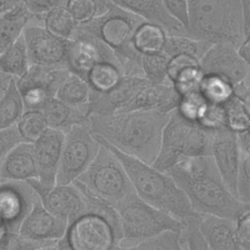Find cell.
<instances>
[{"label":"cell","mask_w":250,"mask_h":250,"mask_svg":"<svg viewBox=\"0 0 250 250\" xmlns=\"http://www.w3.org/2000/svg\"><path fill=\"white\" fill-rule=\"evenodd\" d=\"M166 173L186 194L192 210L199 215H211L235 221L250 210L223 181L210 155L184 159Z\"/></svg>","instance_id":"cell-1"},{"label":"cell","mask_w":250,"mask_h":250,"mask_svg":"<svg viewBox=\"0 0 250 250\" xmlns=\"http://www.w3.org/2000/svg\"><path fill=\"white\" fill-rule=\"evenodd\" d=\"M170 113L132 110L108 115L92 114L87 124L93 134L119 151L152 165Z\"/></svg>","instance_id":"cell-2"},{"label":"cell","mask_w":250,"mask_h":250,"mask_svg":"<svg viewBox=\"0 0 250 250\" xmlns=\"http://www.w3.org/2000/svg\"><path fill=\"white\" fill-rule=\"evenodd\" d=\"M188 23L184 35L211 44L238 46L249 39L240 0H187Z\"/></svg>","instance_id":"cell-3"},{"label":"cell","mask_w":250,"mask_h":250,"mask_svg":"<svg viewBox=\"0 0 250 250\" xmlns=\"http://www.w3.org/2000/svg\"><path fill=\"white\" fill-rule=\"evenodd\" d=\"M95 137L119 159L129 177L134 192L142 200L181 222L201 216L192 210L186 194L166 172L159 171L150 164L119 151L97 135Z\"/></svg>","instance_id":"cell-4"},{"label":"cell","mask_w":250,"mask_h":250,"mask_svg":"<svg viewBox=\"0 0 250 250\" xmlns=\"http://www.w3.org/2000/svg\"><path fill=\"white\" fill-rule=\"evenodd\" d=\"M212 133L196 120L174 109L163 128L159 150L152 166L166 172L184 159L210 155Z\"/></svg>","instance_id":"cell-5"},{"label":"cell","mask_w":250,"mask_h":250,"mask_svg":"<svg viewBox=\"0 0 250 250\" xmlns=\"http://www.w3.org/2000/svg\"><path fill=\"white\" fill-rule=\"evenodd\" d=\"M120 226V246H131L164 231L182 232L184 222L154 208L135 192L115 206Z\"/></svg>","instance_id":"cell-6"},{"label":"cell","mask_w":250,"mask_h":250,"mask_svg":"<svg viewBox=\"0 0 250 250\" xmlns=\"http://www.w3.org/2000/svg\"><path fill=\"white\" fill-rule=\"evenodd\" d=\"M99 143L101 146L96 157L76 180L115 208L134 189L119 159L106 146Z\"/></svg>","instance_id":"cell-7"},{"label":"cell","mask_w":250,"mask_h":250,"mask_svg":"<svg viewBox=\"0 0 250 250\" xmlns=\"http://www.w3.org/2000/svg\"><path fill=\"white\" fill-rule=\"evenodd\" d=\"M146 21L142 18L109 3L107 9L88 21L78 23V28L87 31L105 43L114 54L134 45L137 29Z\"/></svg>","instance_id":"cell-8"},{"label":"cell","mask_w":250,"mask_h":250,"mask_svg":"<svg viewBox=\"0 0 250 250\" xmlns=\"http://www.w3.org/2000/svg\"><path fill=\"white\" fill-rule=\"evenodd\" d=\"M100 146L87 123L75 125L66 132L56 185H68L75 181L94 160Z\"/></svg>","instance_id":"cell-9"},{"label":"cell","mask_w":250,"mask_h":250,"mask_svg":"<svg viewBox=\"0 0 250 250\" xmlns=\"http://www.w3.org/2000/svg\"><path fill=\"white\" fill-rule=\"evenodd\" d=\"M69 73L67 68L30 64L21 77L15 79L24 110H39L48 99L56 96L59 87Z\"/></svg>","instance_id":"cell-10"},{"label":"cell","mask_w":250,"mask_h":250,"mask_svg":"<svg viewBox=\"0 0 250 250\" xmlns=\"http://www.w3.org/2000/svg\"><path fill=\"white\" fill-rule=\"evenodd\" d=\"M30 64L66 68L69 40L59 37L42 25L27 22L22 30Z\"/></svg>","instance_id":"cell-11"},{"label":"cell","mask_w":250,"mask_h":250,"mask_svg":"<svg viewBox=\"0 0 250 250\" xmlns=\"http://www.w3.org/2000/svg\"><path fill=\"white\" fill-rule=\"evenodd\" d=\"M101 62H111L119 64L114 52L97 36L76 27L66 57V68L85 80L89 70Z\"/></svg>","instance_id":"cell-12"},{"label":"cell","mask_w":250,"mask_h":250,"mask_svg":"<svg viewBox=\"0 0 250 250\" xmlns=\"http://www.w3.org/2000/svg\"><path fill=\"white\" fill-rule=\"evenodd\" d=\"M202 76L218 77L233 86L250 77L249 62L228 43H216L198 62Z\"/></svg>","instance_id":"cell-13"},{"label":"cell","mask_w":250,"mask_h":250,"mask_svg":"<svg viewBox=\"0 0 250 250\" xmlns=\"http://www.w3.org/2000/svg\"><path fill=\"white\" fill-rule=\"evenodd\" d=\"M63 237L71 250H111L116 244L109 223L93 214H84L70 223Z\"/></svg>","instance_id":"cell-14"},{"label":"cell","mask_w":250,"mask_h":250,"mask_svg":"<svg viewBox=\"0 0 250 250\" xmlns=\"http://www.w3.org/2000/svg\"><path fill=\"white\" fill-rule=\"evenodd\" d=\"M26 182L36 193L41 204L50 213L63 220L68 225L86 214L82 194L72 183L46 187L37 179Z\"/></svg>","instance_id":"cell-15"},{"label":"cell","mask_w":250,"mask_h":250,"mask_svg":"<svg viewBox=\"0 0 250 250\" xmlns=\"http://www.w3.org/2000/svg\"><path fill=\"white\" fill-rule=\"evenodd\" d=\"M37 195L27 182H0V222L7 230L19 232Z\"/></svg>","instance_id":"cell-16"},{"label":"cell","mask_w":250,"mask_h":250,"mask_svg":"<svg viewBox=\"0 0 250 250\" xmlns=\"http://www.w3.org/2000/svg\"><path fill=\"white\" fill-rule=\"evenodd\" d=\"M212 157L223 181L236 196L235 183L239 164V149L236 144V133L228 126L213 130L210 146Z\"/></svg>","instance_id":"cell-17"},{"label":"cell","mask_w":250,"mask_h":250,"mask_svg":"<svg viewBox=\"0 0 250 250\" xmlns=\"http://www.w3.org/2000/svg\"><path fill=\"white\" fill-rule=\"evenodd\" d=\"M64 133L47 128V130L32 143L33 156L37 170V180L46 187L56 185V176L60 165Z\"/></svg>","instance_id":"cell-18"},{"label":"cell","mask_w":250,"mask_h":250,"mask_svg":"<svg viewBox=\"0 0 250 250\" xmlns=\"http://www.w3.org/2000/svg\"><path fill=\"white\" fill-rule=\"evenodd\" d=\"M67 227L66 222L50 213L36 197L20 227L19 233L31 240L58 242L65 235Z\"/></svg>","instance_id":"cell-19"},{"label":"cell","mask_w":250,"mask_h":250,"mask_svg":"<svg viewBox=\"0 0 250 250\" xmlns=\"http://www.w3.org/2000/svg\"><path fill=\"white\" fill-rule=\"evenodd\" d=\"M147 83L145 78L123 76L111 89L104 93H91L90 115H108L119 112Z\"/></svg>","instance_id":"cell-20"},{"label":"cell","mask_w":250,"mask_h":250,"mask_svg":"<svg viewBox=\"0 0 250 250\" xmlns=\"http://www.w3.org/2000/svg\"><path fill=\"white\" fill-rule=\"evenodd\" d=\"M180 100L181 95L174 85L147 82L119 112L157 110L170 113L178 107Z\"/></svg>","instance_id":"cell-21"},{"label":"cell","mask_w":250,"mask_h":250,"mask_svg":"<svg viewBox=\"0 0 250 250\" xmlns=\"http://www.w3.org/2000/svg\"><path fill=\"white\" fill-rule=\"evenodd\" d=\"M146 22L162 28L167 35H184L185 27L165 9L161 0H110Z\"/></svg>","instance_id":"cell-22"},{"label":"cell","mask_w":250,"mask_h":250,"mask_svg":"<svg viewBox=\"0 0 250 250\" xmlns=\"http://www.w3.org/2000/svg\"><path fill=\"white\" fill-rule=\"evenodd\" d=\"M48 125V128L68 132L73 126L88 122L90 112L89 104L73 105L62 102L56 97L48 99L39 109Z\"/></svg>","instance_id":"cell-23"},{"label":"cell","mask_w":250,"mask_h":250,"mask_svg":"<svg viewBox=\"0 0 250 250\" xmlns=\"http://www.w3.org/2000/svg\"><path fill=\"white\" fill-rule=\"evenodd\" d=\"M37 179L32 144L21 142L15 146L0 163V182Z\"/></svg>","instance_id":"cell-24"},{"label":"cell","mask_w":250,"mask_h":250,"mask_svg":"<svg viewBox=\"0 0 250 250\" xmlns=\"http://www.w3.org/2000/svg\"><path fill=\"white\" fill-rule=\"evenodd\" d=\"M198 228L211 250H244L236 238L232 220L202 215Z\"/></svg>","instance_id":"cell-25"},{"label":"cell","mask_w":250,"mask_h":250,"mask_svg":"<svg viewBox=\"0 0 250 250\" xmlns=\"http://www.w3.org/2000/svg\"><path fill=\"white\" fill-rule=\"evenodd\" d=\"M28 22L42 25L55 35L68 40L78 25L65 6L55 8L43 15L31 16Z\"/></svg>","instance_id":"cell-26"},{"label":"cell","mask_w":250,"mask_h":250,"mask_svg":"<svg viewBox=\"0 0 250 250\" xmlns=\"http://www.w3.org/2000/svg\"><path fill=\"white\" fill-rule=\"evenodd\" d=\"M72 184L80 190L84 204H85V212L86 214H93L96 216H99L105 221L109 223L111 226L115 238H116V244L120 240V226H119V218L118 213L116 209L106 200L104 198L96 195L92 191H90L83 184H81L79 181L75 180L72 182Z\"/></svg>","instance_id":"cell-27"},{"label":"cell","mask_w":250,"mask_h":250,"mask_svg":"<svg viewBox=\"0 0 250 250\" xmlns=\"http://www.w3.org/2000/svg\"><path fill=\"white\" fill-rule=\"evenodd\" d=\"M22 33L0 54V71L11 78L21 77L29 67Z\"/></svg>","instance_id":"cell-28"},{"label":"cell","mask_w":250,"mask_h":250,"mask_svg":"<svg viewBox=\"0 0 250 250\" xmlns=\"http://www.w3.org/2000/svg\"><path fill=\"white\" fill-rule=\"evenodd\" d=\"M30 18L23 5L0 15V54L21 35Z\"/></svg>","instance_id":"cell-29"},{"label":"cell","mask_w":250,"mask_h":250,"mask_svg":"<svg viewBox=\"0 0 250 250\" xmlns=\"http://www.w3.org/2000/svg\"><path fill=\"white\" fill-rule=\"evenodd\" d=\"M124 76L120 64L111 62H101L87 73L85 80L91 93H104L114 87Z\"/></svg>","instance_id":"cell-30"},{"label":"cell","mask_w":250,"mask_h":250,"mask_svg":"<svg viewBox=\"0 0 250 250\" xmlns=\"http://www.w3.org/2000/svg\"><path fill=\"white\" fill-rule=\"evenodd\" d=\"M211 46V43L193 39L188 36L166 34L161 52H163L169 59L177 56H188L199 62Z\"/></svg>","instance_id":"cell-31"},{"label":"cell","mask_w":250,"mask_h":250,"mask_svg":"<svg viewBox=\"0 0 250 250\" xmlns=\"http://www.w3.org/2000/svg\"><path fill=\"white\" fill-rule=\"evenodd\" d=\"M24 111L21 96L12 78L0 97V130L16 126Z\"/></svg>","instance_id":"cell-32"},{"label":"cell","mask_w":250,"mask_h":250,"mask_svg":"<svg viewBox=\"0 0 250 250\" xmlns=\"http://www.w3.org/2000/svg\"><path fill=\"white\" fill-rule=\"evenodd\" d=\"M111 250H187L182 233L168 230L131 246L115 244Z\"/></svg>","instance_id":"cell-33"},{"label":"cell","mask_w":250,"mask_h":250,"mask_svg":"<svg viewBox=\"0 0 250 250\" xmlns=\"http://www.w3.org/2000/svg\"><path fill=\"white\" fill-rule=\"evenodd\" d=\"M91 89L83 78L69 73L59 87L56 98L69 104L79 105L89 104Z\"/></svg>","instance_id":"cell-34"},{"label":"cell","mask_w":250,"mask_h":250,"mask_svg":"<svg viewBox=\"0 0 250 250\" xmlns=\"http://www.w3.org/2000/svg\"><path fill=\"white\" fill-rule=\"evenodd\" d=\"M170 59L161 51L143 54L142 67L144 78L152 84H172L168 76Z\"/></svg>","instance_id":"cell-35"},{"label":"cell","mask_w":250,"mask_h":250,"mask_svg":"<svg viewBox=\"0 0 250 250\" xmlns=\"http://www.w3.org/2000/svg\"><path fill=\"white\" fill-rule=\"evenodd\" d=\"M165 37L166 33L162 28L146 21L137 29L133 42L141 53H153L162 50Z\"/></svg>","instance_id":"cell-36"},{"label":"cell","mask_w":250,"mask_h":250,"mask_svg":"<svg viewBox=\"0 0 250 250\" xmlns=\"http://www.w3.org/2000/svg\"><path fill=\"white\" fill-rule=\"evenodd\" d=\"M16 128L23 142L32 144L47 130L48 125L40 110L28 109L23 111Z\"/></svg>","instance_id":"cell-37"},{"label":"cell","mask_w":250,"mask_h":250,"mask_svg":"<svg viewBox=\"0 0 250 250\" xmlns=\"http://www.w3.org/2000/svg\"><path fill=\"white\" fill-rule=\"evenodd\" d=\"M226 125L234 132L249 130V104L232 95L224 104Z\"/></svg>","instance_id":"cell-38"},{"label":"cell","mask_w":250,"mask_h":250,"mask_svg":"<svg viewBox=\"0 0 250 250\" xmlns=\"http://www.w3.org/2000/svg\"><path fill=\"white\" fill-rule=\"evenodd\" d=\"M199 92L206 103L215 104H223L233 95L231 85L214 76H202Z\"/></svg>","instance_id":"cell-39"},{"label":"cell","mask_w":250,"mask_h":250,"mask_svg":"<svg viewBox=\"0 0 250 250\" xmlns=\"http://www.w3.org/2000/svg\"><path fill=\"white\" fill-rule=\"evenodd\" d=\"M239 164L236 174L235 193L243 203H250V154L240 153Z\"/></svg>","instance_id":"cell-40"},{"label":"cell","mask_w":250,"mask_h":250,"mask_svg":"<svg viewBox=\"0 0 250 250\" xmlns=\"http://www.w3.org/2000/svg\"><path fill=\"white\" fill-rule=\"evenodd\" d=\"M201 216L188 218L184 222V228L181 233L187 250H211L198 228V222Z\"/></svg>","instance_id":"cell-41"},{"label":"cell","mask_w":250,"mask_h":250,"mask_svg":"<svg viewBox=\"0 0 250 250\" xmlns=\"http://www.w3.org/2000/svg\"><path fill=\"white\" fill-rule=\"evenodd\" d=\"M65 8L77 23L88 21L99 15V9L94 0H68Z\"/></svg>","instance_id":"cell-42"},{"label":"cell","mask_w":250,"mask_h":250,"mask_svg":"<svg viewBox=\"0 0 250 250\" xmlns=\"http://www.w3.org/2000/svg\"><path fill=\"white\" fill-rule=\"evenodd\" d=\"M68 0H22V5L31 16L43 15L55 8L64 7Z\"/></svg>","instance_id":"cell-43"},{"label":"cell","mask_w":250,"mask_h":250,"mask_svg":"<svg viewBox=\"0 0 250 250\" xmlns=\"http://www.w3.org/2000/svg\"><path fill=\"white\" fill-rule=\"evenodd\" d=\"M234 231L241 247L244 250H250V210L234 221Z\"/></svg>","instance_id":"cell-44"},{"label":"cell","mask_w":250,"mask_h":250,"mask_svg":"<svg viewBox=\"0 0 250 250\" xmlns=\"http://www.w3.org/2000/svg\"><path fill=\"white\" fill-rule=\"evenodd\" d=\"M23 142L16 126L0 130V163L5 155L18 144Z\"/></svg>","instance_id":"cell-45"},{"label":"cell","mask_w":250,"mask_h":250,"mask_svg":"<svg viewBox=\"0 0 250 250\" xmlns=\"http://www.w3.org/2000/svg\"><path fill=\"white\" fill-rule=\"evenodd\" d=\"M167 12L186 28L188 23L187 0H161Z\"/></svg>","instance_id":"cell-46"},{"label":"cell","mask_w":250,"mask_h":250,"mask_svg":"<svg viewBox=\"0 0 250 250\" xmlns=\"http://www.w3.org/2000/svg\"><path fill=\"white\" fill-rule=\"evenodd\" d=\"M236 133V144L240 153L250 154V138L249 130H244Z\"/></svg>","instance_id":"cell-47"},{"label":"cell","mask_w":250,"mask_h":250,"mask_svg":"<svg viewBox=\"0 0 250 250\" xmlns=\"http://www.w3.org/2000/svg\"><path fill=\"white\" fill-rule=\"evenodd\" d=\"M22 5V0H0V15Z\"/></svg>","instance_id":"cell-48"},{"label":"cell","mask_w":250,"mask_h":250,"mask_svg":"<svg viewBox=\"0 0 250 250\" xmlns=\"http://www.w3.org/2000/svg\"><path fill=\"white\" fill-rule=\"evenodd\" d=\"M237 52L246 62H249V39H246L238 46Z\"/></svg>","instance_id":"cell-49"},{"label":"cell","mask_w":250,"mask_h":250,"mask_svg":"<svg viewBox=\"0 0 250 250\" xmlns=\"http://www.w3.org/2000/svg\"><path fill=\"white\" fill-rule=\"evenodd\" d=\"M11 79H12L11 77L5 75L4 73H2V72L0 71V97H1L2 94L4 93V91H5V89L7 88V86H8V84H9V82H10Z\"/></svg>","instance_id":"cell-50"},{"label":"cell","mask_w":250,"mask_h":250,"mask_svg":"<svg viewBox=\"0 0 250 250\" xmlns=\"http://www.w3.org/2000/svg\"><path fill=\"white\" fill-rule=\"evenodd\" d=\"M98 6V9H99V15L103 14L108 7L109 3H110V0H94ZM98 15V16H99Z\"/></svg>","instance_id":"cell-51"},{"label":"cell","mask_w":250,"mask_h":250,"mask_svg":"<svg viewBox=\"0 0 250 250\" xmlns=\"http://www.w3.org/2000/svg\"><path fill=\"white\" fill-rule=\"evenodd\" d=\"M57 250H71L66 242V240L64 239V237H62L61 240L58 241L57 246H56Z\"/></svg>","instance_id":"cell-52"},{"label":"cell","mask_w":250,"mask_h":250,"mask_svg":"<svg viewBox=\"0 0 250 250\" xmlns=\"http://www.w3.org/2000/svg\"><path fill=\"white\" fill-rule=\"evenodd\" d=\"M42 250H57V249H56V246H55V247H52V248H47V249H42Z\"/></svg>","instance_id":"cell-53"}]
</instances>
